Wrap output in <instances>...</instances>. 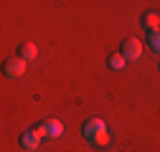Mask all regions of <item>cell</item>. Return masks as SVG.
Segmentation results:
<instances>
[{
	"mask_svg": "<svg viewBox=\"0 0 160 152\" xmlns=\"http://www.w3.org/2000/svg\"><path fill=\"white\" fill-rule=\"evenodd\" d=\"M26 66H28V61L18 56V59H8L3 69H5V74L10 76V79H21V76L26 74Z\"/></svg>",
	"mask_w": 160,
	"mask_h": 152,
	"instance_id": "1",
	"label": "cell"
},
{
	"mask_svg": "<svg viewBox=\"0 0 160 152\" xmlns=\"http://www.w3.org/2000/svg\"><path fill=\"white\" fill-rule=\"evenodd\" d=\"M122 56L127 61H137L140 56H142V43H140L137 38H127V41L122 43Z\"/></svg>",
	"mask_w": 160,
	"mask_h": 152,
	"instance_id": "2",
	"label": "cell"
},
{
	"mask_svg": "<svg viewBox=\"0 0 160 152\" xmlns=\"http://www.w3.org/2000/svg\"><path fill=\"white\" fill-rule=\"evenodd\" d=\"M102 127H107V124H104V119H99V117L89 119V122L84 124V137H87V140H92V137H94V135H97V132L102 129Z\"/></svg>",
	"mask_w": 160,
	"mask_h": 152,
	"instance_id": "3",
	"label": "cell"
},
{
	"mask_svg": "<svg viewBox=\"0 0 160 152\" xmlns=\"http://www.w3.org/2000/svg\"><path fill=\"white\" fill-rule=\"evenodd\" d=\"M21 147H23V150H28V152H33V150L41 147V140H38L33 132H26V135L21 137Z\"/></svg>",
	"mask_w": 160,
	"mask_h": 152,
	"instance_id": "4",
	"label": "cell"
},
{
	"mask_svg": "<svg viewBox=\"0 0 160 152\" xmlns=\"http://www.w3.org/2000/svg\"><path fill=\"white\" fill-rule=\"evenodd\" d=\"M89 142H92L94 147H107V145H109V129H107V127H102V129H99Z\"/></svg>",
	"mask_w": 160,
	"mask_h": 152,
	"instance_id": "5",
	"label": "cell"
},
{
	"mask_svg": "<svg viewBox=\"0 0 160 152\" xmlns=\"http://www.w3.org/2000/svg\"><path fill=\"white\" fill-rule=\"evenodd\" d=\"M36 56H38V46L36 43H23L21 46V59H26V61H36Z\"/></svg>",
	"mask_w": 160,
	"mask_h": 152,
	"instance_id": "6",
	"label": "cell"
},
{
	"mask_svg": "<svg viewBox=\"0 0 160 152\" xmlns=\"http://www.w3.org/2000/svg\"><path fill=\"white\" fill-rule=\"evenodd\" d=\"M43 124H46V129H48V137H61V135H64V124L58 122V119H46Z\"/></svg>",
	"mask_w": 160,
	"mask_h": 152,
	"instance_id": "7",
	"label": "cell"
},
{
	"mask_svg": "<svg viewBox=\"0 0 160 152\" xmlns=\"http://www.w3.org/2000/svg\"><path fill=\"white\" fill-rule=\"evenodd\" d=\"M142 23H145V28H150V31L155 33V31H160V15L150 10V13H145V18H142Z\"/></svg>",
	"mask_w": 160,
	"mask_h": 152,
	"instance_id": "8",
	"label": "cell"
},
{
	"mask_svg": "<svg viewBox=\"0 0 160 152\" xmlns=\"http://www.w3.org/2000/svg\"><path fill=\"white\" fill-rule=\"evenodd\" d=\"M125 64H127V59H125L122 53H112V56H109V69L119 71V69H125Z\"/></svg>",
	"mask_w": 160,
	"mask_h": 152,
	"instance_id": "9",
	"label": "cell"
},
{
	"mask_svg": "<svg viewBox=\"0 0 160 152\" xmlns=\"http://www.w3.org/2000/svg\"><path fill=\"white\" fill-rule=\"evenodd\" d=\"M33 135H36L38 140H43V137H48V129H46V124L41 122V124H38V127H33Z\"/></svg>",
	"mask_w": 160,
	"mask_h": 152,
	"instance_id": "10",
	"label": "cell"
},
{
	"mask_svg": "<svg viewBox=\"0 0 160 152\" xmlns=\"http://www.w3.org/2000/svg\"><path fill=\"white\" fill-rule=\"evenodd\" d=\"M150 46L155 48V53H160V31L150 33Z\"/></svg>",
	"mask_w": 160,
	"mask_h": 152,
	"instance_id": "11",
	"label": "cell"
}]
</instances>
